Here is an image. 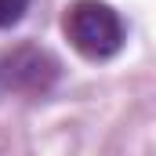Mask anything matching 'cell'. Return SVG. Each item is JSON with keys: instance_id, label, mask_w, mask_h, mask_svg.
I'll return each instance as SVG.
<instances>
[{"instance_id": "obj_1", "label": "cell", "mask_w": 156, "mask_h": 156, "mask_svg": "<svg viewBox=\"0 0 156 156\" xmlns=\"http://www.w3.org/2000/svg\"><path fill=\"white\" fill-rule=\"evenodd\" d=\"M62 33L87 62H109L127 44V26L105 0H73L62 15Z\"/></svg>"}, {"instance_id": "obj_2", "label": "cell", "mask_w": 156, "mask_h": 156, "mask_svg": "<svg viewBox=\"0 0 156 156\" xmlns=\"http://www.w3.org/2000/svg\"><path fill=\"white\" fill-rule=\"evenodd\" d=\"M29 11V0H0V29H11Z\"/></svg>"}]
</instances>
